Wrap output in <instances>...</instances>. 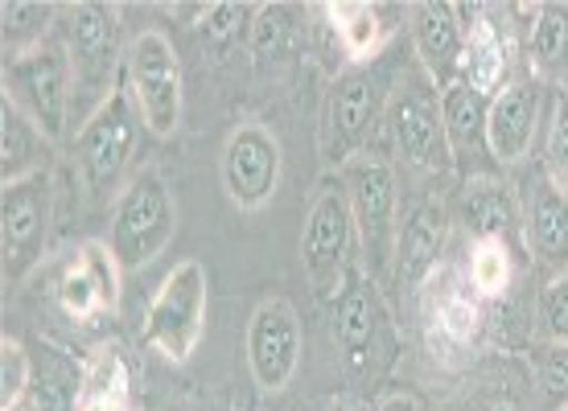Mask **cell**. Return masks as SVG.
I'll use <instances>...</instances> for the list:
<instances>
[{
  "instance_id": "23",
  "label": "cell",
  "mask_w": 568,
  "mask_h": 411,
  "mask_svg": "<svg viewBox=\"0 0 568 411\" xmlns=\"http://www.w3.org/2000/svg\"><path fill=\"white\" fill-rule=\"evenodd\" d=\"M45 153H50V141L42 136V129L9 100L0 103V177L4 185L45 173Z\"/></svg>"
},
{
  "instance_id": "2",
  "label": "cell",
  "mask_w": 568,
  "mask_h": 411,
  "mask_svg": "<svg viewBox=\"0 0 568 411\" xmlns=\"http://www.w3.org/2000/svg\"><path fill=\"white\" fill-rule=\"evenodd\" d=\"M338 182L346 189L351 214H355L358 251L371 280H387L396 271V239H399V189L396 173L384 156H355L338 169Z\"/></svg>"
},
{
  "instance_id": "35",
  "label": "cell",
  "mask_w": 568,
  "mask_h": 411,
  "mask_svg": "<svg viewBox=\"0 0 568 411\" xmlns=\"http://www.w3.org/2000/svg\"><path fill=\"white\" fill-rule=\"evenodd\" d=\"M375 411H420V403H416L413 395L396 391V395H384V399H379V408H375Z\"/></svg>"
},
{
  "instance_id": "16",
  "label": "cell",
  "mask_w": 568,
  "mask_h": 411,
  "mask_svg": "<svg viewBox=\"0 0 568 411\" xmlns=\"http://www.w3.org/2000/svg\"><path fill=\"white\" fill-rule=\"evenodd\" d=\"M540 83L536 79H511L486 107V144L498 165H519L540 129Z\"/></svg>"
},
{
  "instance_id": "32",
  "label": "cell",
  "mask_w": 568,
  "mask_h": 411,
  "mask_svg": "<svg viewBox=\"0 0 568 411\" xmlns=\"http://www.w3.org/2000/svg\"><path fill=\"white\" fill-rule=\"evenodd\" d=\"M536 387L556 411L568 408V346L544 341L536 350Z\"/></svg>"
},
{
  "instance_id": "12",
  "label": "cell",
  "mask_w": 568,
  "mask_h": 411,
  "mask_svg": "<svg viewBox=\"0 0 568 411\" xmlns=\"http://www.w3.org/2000/svg\"><path fill=\"white\" fill-rule=\"evenodd\" d=\"M54 227V177L50 169L4 185V276L26 280L42 264Z\"/></svg>"
},
{
  "instance_id": "37",
  "label": "cell",
  "mask_w": 568,
  "mask_h": 411,
  "mask_svg": "<svg viewBox=\"0 0 568 411\" xmlns=\"http://www.w3.org/2000/svg\"><path fill=\"white\" fill-rule=\"evenodd\" d=\"M490 411H519V403H515L511 395H503V399H495V403H490Z\"/></svg>"
},
{
  "instance_id": "7",
  "label": "cell",
  "mask_w": 568,
  "mask_h": 411,
  "mask_svg": "<svg viewBox=\"0 0 568 411\" xmlns=\"http://www.w3.org/2000/svg\"><path fill=\"white\" fill-rule=\"evenodd\" d=\"M387 132L396 153L420 173H445L454 165L449 141H445V115H440V83L416 62L404 71L387 100Z\"/></svg>"
},
{
  "instance_id": "22",
  "label": "cell",
  "mask_w": 568,
  "mask_h": 411,
  "mask_svg": "<svg viewBox=\"0 0 568 411\" xmlns=\"http://www.w3.org/2000/svg\"><path fill=\"white\" fill-rule=\"evenodd\" d=\"M462 214L478 243H507L519 230V198L495 177H469L462 194Z\"/></svg>"
},
{
  "instance_id": "8",
  "label": "cell",
  "mask_w": 568,
  "mask_h": 411,
  "mask_svg": "<svg viewBox=\"0 0 568 411\" xmlns=\"http://www.w3.org/2000/svg\"><path fill=\"white\" fill-rule=\"evenodd\" d=\"M141 124L144 120L132 103L129 86H120L100 112L87 115L79 124L74 165H79V177L95 198H108L112 189H120L132 165V153H136V141H141Z\"/></svg>"
},
{
  "instance_id": "36",
  "label": "cell",
  "mask_w": 568,
  "mask_h": 411,
  "mask_svg": "<svg viewBox=\"0 0 568 411\" xmlns=\"http://www.w3.org/2000/svg\"><path fill=\"white\" fill-rule=\"evenodd\" d=\"M326 411H371V408L363 403V399H334Z\"/></svg>"
},
{
  "instance_id": "1",
  "label": "cell",
  "mask_w": 568,
  "mask_h": 411,
  "mask_svg": "<svg viewBox=\"0 0 568 411\" xmlns=\"http://www.w3.org/2000/svg\"><path fill=\"white\" fill-rule=\"evenodd\" d=\"M67 54L74 71V120L83 124L87 115H95L103 103L112 100L115 74L124 62V42H120V9L83 0L67 9Z\"/></svg>"
},
{
  "instance_id": "14",
  "label": "cell",
  "mask_w": 568,
  "mask_h": 411,
  "mask_svg": "<svg viewBox=\"0 0 568 411\" xmlns=\"http://www.w3.org/2000/svg\"><path fill=\"white\" fill-rule=\"evenodd\" d=\"M58 305L74 326H95L120 305V264L108 243H83L58 276Z\"/></svg>"
},
{
  "instance_id": "34",
  "label": "cell",
  "mask_w": 568,
  "mask_h": 411,
  "mask_svg": "<svg viewBox=\"0 0 568 411\" xmlns=\"http://www.w3.org/2000/svg\"><path fill=\"white\" fill-rule=\"evenodd\" d=\"M74 411H132L129 395H83Z\"/></svg>"
},
{
  "instance_id": "24",
  "label": "cell",
  "mask_w": 568,
  "mask_h": 411,
  "mask_svg": "<svg viewBox=\"0 0 568 411\" xmlns=\"http://www.w3.org/2000/svg\"><path fill=\"white\" fill-rule=\"evenodd\" d=\"M301 45H305V25H301L297 9L293 4H260L252 33H247V50H252L260 66L297 58Z\"/></svg>"
},
{
  "instance_id": "4",
  "label": "cell",
  "mask_w": 568,
  "mask_h": 411,
  "mask_svg": "<svg viewBox=\"0 0 568 411\" xmlns=\"http://www.w3.org/2000/svg\"><path fill=\"white\" fill-rule=\"evenodd\" d=\"M4 100L42 129L50 144L74 124V71L67 42H42L17 58H4Z\"/></svg>"
},
{
  "instance_id": "11",
  "label": "cell",
  "mask_w": 568,
  "mask_h": 411,
  "mask_svg": "<svg viewBox=\"0 0 568 411\" xmlns=\"http://www.w3.org/2000/svg\"><path fill=\"white\" fill-rule=\"evenodd\" d=\"M219 173H223V189H227L231 206L264 210L276 198L284 173V148L276 141V132L264 120H252V115L240 120L231 129L227 144H223Z\"/></svg>"
},
{
  "instance_id": "3",
  "label": "cell",
  "mask_w": 568,
  "mask_h": 411,
  "mask_svg": "<svg viewBox=\"0 0 568 411\" xmlns=\"http://www.w3.org/2000/svg\"><path fill=\"white\" fill-rule=\"evenodd\" d=\"M358 247L355 214L338 177H322L305 206L301 223V264L313 292L322 300H338L351 288V256Z\"/></svg>"
},
{
  "instance_id": "5",
  "label": "cell",
  "mask_w": 568,
  "mask_h": 411,
  "mask_svg": "<svg viewBox=\"0 0 568 411\" xmlns=\"http://www.w3.org/2000/svg\"><path fill=\"white\" fill-rule=\"evenodd\" d=\"M178 235V202L165 177L153 169L136 173L112 210V256L120 271H141L149 268Z\"/></svg>"
},
{
  "instance_id": "15",
  "label": "cell",
  "mask_w": 568,
  "mask_h": 411,
  "mask_svg": "<svg viewBox=\"0 0 568 411\" xmlns=\"http://www.w3.org/2000/svg\"><path fill=\"white\" fill-rule=\"evenodd\" d=\"M519 235H524L527 256L540 268L565 276L568 271V198L548 182V173H536L519 202Z\"/></svg>"
},
{
  "instance_id": "28",
  "label": "cell",
  "mask_w": 568,
  "mask_h": 411,
  "mask_svg": "<svg viewBox=\"0 0 568 411\" xmlns=\"http://www.w3.org/2000/svg\"><path fill=\"white\" fill-rule=\"evenodd\" d=\"M511 284V247L507 243H478L469 256V288L478 297H503Z\"/></svg>"
},
{
  "instance_id": "17",
  "label": "cell",
  "mask_w": 568,
  "mask_h": 411,
  "mask_svg": "<svg viewBox=\"0 0 568 411\" xmlns=\"http://www.w3.org/2000/svg\"><path fill=\"white\" fill-rule=\"evenodd\" d=\"M445 239H449V214L433 198L416 202L408 218L399 223L396 239V288L399 292H416L420 284L437 271L440 256H445Z\"/></svg>"
},
{
  "instance_id": "30",
  "label": "cell",
  "mask_w": 568,
  "mask_h": 411,
  "mask_svg": "<svg viewBox=\"0 0 568 411\" xmlns=\"http://www.w3.org/2000/svg\"><path fill=\"white\" fill-rule=\"evenodd\" d=\"M544 173L568 198V91H560L548 112V136H544Z\"/></svg>"
},
{
  "instance_id": "29",
  "label": "cell",
  "mask_w": 568,
  "mask_h": 411,
  "mask_svg": "<svg viewBox=\"0 0 568 411\" xmlns=\"http://www.w3.org/2000/svg\"><path fill=\"white\" fill-rule=\"evenodd\" d=\"M33 395V358L17 338L0 341V411Z\"/></svg>"
},
{
  "instance_id": "9",
  "label": "cell",
  "mask_w": 568,
  "mask_h": 411,
  "mask_svg": "<svg viewBox=\"0 0 568 411\" xmlns=\"http://www.w3.org/2000/svg\"><path fill=\"white\" fill-rule=\"evenodd\" d=\"M124 71H129V95L141 112L144 129L153 136H173L182 129L185 107L182 62H178L173 42L161 29H141L129 42Z\"/></svg>"
},
{
  "instance_id": "18",
  "label": "cell",
  "mask_w": 568,
  "mask_h": 411,
  "mask_svg": "<svg viewBox=\"0 0 568 411\" xmlns=\"http://www.w3.org/2000/svg\"><path fill=\"white\" fill-rule=\"evenodd\" d=\"M413 45L420 66L440 86L454 83L462 74V54H466V25L457 17V4H440V0L413 4Z\"/></svg>"
},
{
  "instance_id": "21",
  "label": "cell",
  "mask_w": 568,
  "mask_h": 411,
  "mask_svg": "<svg viewBox=\"0 0 568 411\" xmlns=\"http://www.w3.org/2000/svg\"><path fill=\"white\" fill-rule=\"evenodd\" d=\"M486 107L490 100L478 95L474 86H466L462 79L440 86V115H445V141H449V156L454 165H469L474 156H486Z\"/></svg>"
},
{
  "instance_id": "20",
  "label": "cell",
  "mask_w": 568,
  "mask_h": 411,
  "mask_svg": "<svg viewBox=\"0 0 568 411\" xmlns=\"http://www.w3.org/2000/svg\"><path fill=\"white\" fill-rule=\"evenodd\" d=\"M457 17L466 25V54H462V83L474 86L478 95L495 100L503 86L511 83L507 79V66H511V45L503 38V29L486 17V9H466L457 4Z\"/></svg>"
},
{
  "instance_id": "38",
  "label": "cell",
  "mask_w": 568,
  "mask_h": 411,
  "mask_svg": "<svg viewBox=\"0 0 568 411\" xmlns=\"http://www.w3.org/2000/svg\"><path fill=\"white\" fill-rule=\"evenodd\" d=\"M9 411H42V403H38V399L29 395V399H21V403H13Z\"/></svg>"
},
{
  "instance_id": "33",
  "label": "cell",
  "mask_w": 568,
  "mask_h": 411,
  "mask_svg": "<svg viewBox=\"0 0 568 411\" xmlns=\"http://www.w3.org/2000/svg\"><path fill=\"white\" fill-rule=\"evenodd\" d=\"M540 333L544 341L568 346V276H552L540 292Z\"/></svg>"
},
{
  "instance_id": "13",
  "label": "cell",
  "mask_w": 568,
  "mask_h": 411,
  "mask_svg": "<svg viewBox=\"0 0 568 411\" xmlns=\"http://www.w3.org/2000/svg\"><path fill=\"white\" fill-rule=\"evenodd\" d=\"M301 346H305V333H301V317L293 309V300H260L252 321H247V370L264 395H276L293 383V374L301 367Z\"/></svg>"
},
{
  "instance_id": "25",
  "label": "cell",
  "mask_w": 568,
  "mask_h": 411,
  "mask_svg": "<svg viewBox=\"0 0 568 411\" xmlns=\"http://www.w3.org/2000/svg\"><path fill=\"white\" fill-rule=\"evenodd\" d=\"M322 13L329 17V29L338 33L342 50L351 58H371L384 45V4H363V0H346V4H326Z\"/></svg>"
},
{
  "instance_id": "26",
  "label": "cell",
  "mask_w": 568,
  "mask_h": 411,
  "mask_svg": "<svg viewBox=\"0 0 568 411\" xmlns=\"http://www.w3.org/2000/svg\"><path fill=\"white\" fill-rule=\"evenodd\" d=\"M58 4L50 0H13L0 9V21H4V58H17L33 50V45L50 42L45 33L54 25Z\"/></svg>"
},
{
  "instance_id": "39",
  "label": "cell",
  "mask_w": 568,
  "mask_h": 411,
  "mask_svg": "<svg viewBox=\"0 0 568 411\" xmlns=\"http://www.w3.org/2000/svg\"><path fill=\"white\" fill-rule=\"evenodd\" d=\"M565 411H568V408H565Z\"/></svg>"
},
{
  "instance_id": "10",
  "label": "cell",
  "mask_w": 568,
  "mask_h": 411,
  "mask_svg": "<svg viewBox=\"0 0 568 411\" xmlns=\"http://www.w3.org/2000/svg\"><path fill=\"white\" fill-rule=\"evenodd\" d=\"M387 103H384V79L367 66L342 71L326 91L322 103V156L329 165H346L363 156L371 132L379 129Z\"/></svg>"
},
{
  "instance_id": "19",
  "label": "cell",
  "mask_w": 568,
  "mask_h": 411,
  "mask_svg": "<svg viewBox=\"0 0 568 411\" xmlns=\"http://www.w3.org/2000/svg\"><path fill=\"white\" fill-rule=\"evenodd\" d=\"M379 333H384V309H379V297H375V284L351 280V288L334 300V341H338L346 367H375Z\"/></svg>"
},
{
  "instance_id": "6",
  "label": "cell",
  "mask_w": 568,
  "mask_h": 411,
  "mask_svg": "<svg viewBox=\"0 0 568 411\" xmlns=\"http://www.w3.org/2000/svg\"><path fill=\"white\" fill-rule=\"evenodd\" d=\"M206 309H211V276L199 259H182L149 300L141 341L165 362H190L206 329Z\"/></svg>"
},
{
  "instance_id": "27",
  "label": "cell",
  "mask_w": 568,
  "mask_h": 411,
  "mask_svg": "<svg viewBox=\"0 0 568 411\" xmlns=\"http://www.w3.org/2000/svg\"><path fill=\"white\" fill-rule=\"evenodd\" d=\"M568 58V9L540 4L531 9V62L540 71H556Z\"/></svg>"
},
{
  "instance_id": "31",
  "label": "cell",
  "mask_w": 568,
  "mask_h": 411,
  "mask_svg": "<svg viewBox=\"0 0 568 411\" xmlns=\"http://www.w3.org/2000/svg\"><path fill=\"white\" fill-rule=\"evenodd\" d=\"M256 9L260 4H211L206 13H202V38L214 45V50H227L235 45L240 38L252 33V21H256Z\"/></svg>"
}]
</instances>
